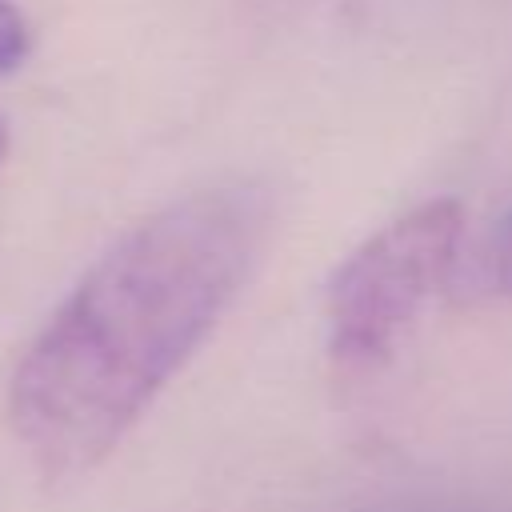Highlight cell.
Masks as SVG:
<instances>
[{
    "label": "cell",
    "mask_w": 512,
    "mask_h": 512,
    "mask_svg": "<svg viewBox=\"0 0 512 512\" xmlns=\"http://www.w3.org/2000/svg\"><path fill=\"white\" fill-rule=\"evenodd\" d=\"M464 236L456 200H428L368 236L328 280L324 316L332 360L348 372L392 356L416 312L452 276Z\"/></svg>",
    "instance_id": "obj_2"
},
{
    "label": "cell",
    "mask_w": 512,
    "mask_h": 512,
    "mask_svg": "<svg viewBox=\"0 0 512 512\" xmlns=\"http://www.w3.org/2000/svg\"><path fill=\"white\" fill-rule=\"evenodd\" d=\"M0 156H4V116H0Z\"/></svg>",
    "instance_id": "obj_5"
},
{
    "label": "cell",
    "mask_w": 512,
    "mask_h": 512,
    "mask_svg": "<svg viewBox=\"0 0 512 512\" xmlns=\"http://www.w3.org/2000/svg\"><path fill=\"white\" fill-rule=\"evenodd\" d=\"M28 52V20L12 0H0V72L16 68Z\"/></svg>",
    "instance_id": "obj_3"
},
{
    "label": "cell",
    "mask_w": 512,
    "mask_h": 512,
    "mask_svg": "<svg viewBox=\"0 0 512 512\" xmlns=\"http://www.w3.org/2000/svg\"><path fill=\"white\" fill-rule=\"evenodd\" d=\"M268 232L252 184H216L128 228L20 356L8 420L48 480L96 468L248 280Z\"/></svg>",
    "instance_id": "obj_1"
},
{
    "label": "cell",
    "mask_w": 512,
    "mask_h": 512,
    "mask_svg": "<svg viewBox=\"0 0 512 512\" xmlns=\"http://www.w3.org/2000/svg\"><path fill=\"white\" fill-rule=\"evenodd\" d=\"M500 276L512 284V212L504 216V224H500Z\"/></svg>",
    "instance_id": "obj_4"
}]
</instances>
